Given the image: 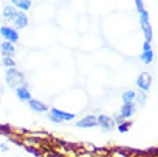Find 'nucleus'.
<instances>
[{
  "mask_svg": "<svg viewBox=\"0 0 158 157\" xmlns=\"http://www.w3.org/2000/svg\"><path fill=\"white\" fill-rule=\"evenodd\" d=\"M136 2V6H138V10L139 13H143L144 11V10H143V0H135Z\"/></svg>",
  "mask_w": 158,
  "mask_h": 157,
  "instance_id": "nucleus-19",
  "label": "nucleus"
},
{
  "mask_svg": "<svg viewBox=\"0 0 158 157\" xmlns=\"http://www.w3.org/2000/svg\"><path fill=\"white\" fill-rule=\"evenodd\" d=\"M11 2L15 4V6L19 7L23 10H28L31 6L30 0H11Z\"/></svg>",
  "mask_w": 158,
  "mask_h": 157,
  "instance_id": "nucleus-12",
  "label": "nucleus"
},
{
  "mask_svg": "<svg viewBox=\"0 0 158 157\" xmlns=\"http://www.w3.org/2000/svg\"><path fill=\"white\" fill-rule=\"evenodd\" d=\"M50 114H52L53 116H55L58 120H60L61 122H62V121H70V120H73V119L76 118V115H74V114L61 111V109H56V108L51 109V113Z\"/></svg>",
  "mask_w": 158,
  "mask_h": 157,
  "instance_id": "nucleus-6",
  "label": "nucleus"
},
{
  "mask_svg": "<svg viewBox=\"0 0 158 157\" xmlns=\"http://www.w3.org/2000/svg\"><path fill=\"white\" fill-rule=\"evenodd\" d=\"M97 123L104 130H112L116 124L115 120L110 118L109 116H106V115H99L97 117Z\"/></svg>",
  "mask_w": 158,
  "mask_h": 157,
  "instance_id": "nucleus-5",
  "label": "nucleus"
},
{
  "mask_svg": "<svg viewBox=\"0 0 158 157\" xmlns=\"http://www.w3.org/2000/svg\"><path fill=\"white\" fill-rule=\"evenodd\" d=\"M49 118L51 119V121H53V122H55V123H60L61 122L60 120H58L57 118H56L55 116H53L52 114H49Z\"/></svg>",
  "mask_w": 158,
  "mask_h": 157,
  "instance_id": "nucleus-21",
  "label": "nucleus"
},
{
  "mask_svg": "<svg viewBox=\"0 0 158 157\" xmlns=\"http://www.w3.org/2000/svg\"><path fill=\"white\" fill-rule=\"evenodd\" d=\"M135 98V92L132 90L126 91V92L123 93L122 95V100H123L124 103H130L132 102V100Z\"/></svg>",
  "mask_w": 158,
  "mask_h": 157,
  "instance_id": "nucleus-13",
  "label": "nucleus"
},
{
  "mask_svg": "<svg viewBox=\"0 0 158 157\" xmlns=\"http://www.w3.org/2000/svg\"><path fill=\"white\" fill-rule=\"evenodd\" d=\"M131 123H128V122H123L121 124H119L118 126V130L120 131L121 133H125L129 130V126H130Z\"/></svg>",
  "mask_w": 158,
  "mask_h": 157,
  "instance_id": "nucleus-17",
  "label": "nucleus"
},
{
  "mask_svg": "<svg viewBox=\"0 0 158 157\" xmlns=\"http://www.w3.org/2000/svg\"><path fill=\"white\" fill-rule=\"evenodd\" d=\"M14 23L16 25V27L22 29L24 27L28 25V18L25 14L22 13V11H18V13L15 14V17L13 18Z\"/></svg>",
  "mask_w": 158,
  "mask_h": 157,
  "instance_id": "nucleus-8",
  "label": "nucleus"
},
{
  "mask_svg": "<svg viewBox=\"0 0 158 157\" xmlns=\"http://www.w3.org/2000/svg\"><path fill=\"white\" fill-rule=\"evenodd\" d=\"M0 49H1L2 55H3L4 57H10L15 53V47L13 46V43H10V41H4V43H2L1 46H0Z\"/></svg>",
  "mask_w": 158,
  "mask_h": 157,
  "instance_id": "nucleus-11",
  "label": "nucleus"
},
{
  "mask_svg": "<svg viewBox=\"0 0 158 157\" xmlns=\"http://www.w3.org/2000/svg\"><path fill=\"white\" fill-rule=\"evenodd\" d=\"M97 117L93 116V115H88L81 120H79L76 123V126L79 128H92V127L97 126Z\"/></svg>",
  "mask_w": 158,
  "mask_h": 157,
  "instance_id": "nucleus-2",
  "label": "nucleus"
},
{
  "mask_svg": "<svg viewBox=\"0 0 158 157\" xmlns=\"http://www.w3.org/2000/svg\"><path fill=\"white\" fill-rule=\"evenodd\" d=\"M152 59H153V52H152L151 50H149V51H145L144 54L142 55V60L144 61L146 64L150 63V62L152 61Z\"/></svg>",
  "mask_w": 158,
  "mask_h": 157,
  "instance_id": "nucleus-15",
  "label": "nucleus"
},
{
  "mask_svg": "<svg viewBox=\"0 0 158 157\" xmlns=\"http://www.w3.org/2000/svg\"><path fill=\"white\" fill-rule=\"evenodd\" d=\"M26 150L29 151V152H32L35 156H38V157L40 156V152L38 150H35L34 148H29V147H27V148H26Z\"/></svg>",
  "mask_w": 158,
  "mask_h": 157,
  "instance_id": "nucleus-18",
  "label": "nucleus"
},
{
  "mask_svg": "<svg viewBox=\"0 0 158 157\" xmlns=\"http://www.w3.org/2000/svg\"><path fill=\"white\" fill-rule=\"evenodd\" d=\"M0 34L3 36L5 39L10 43H16L19 39V34L18 32L15 30V29L10 28V27H6V26H2L0 28Z\"/></svg>",
  "mask_w": 158,
  "mask_h": 157,
  "instance_id": "nucleus-3",
  "label": "nucleus"
},
{
  "mask_svg": "<svg viewBox=\"0 0 158 157\" xmlns=\"http://www.w3.org/2000/svg\"><path fill=\"white\" fill-rule=\"evenodd\" d=\"M28 105L32 111L36 112V113H44V112H48V109H49L47 105H44V102H41L37 99L31 98L30 100H28Z\"/></svg>",
  "mask_w": 158,
  "mask_h": 157,
  "instance_id": "nucleus-7",
  "label": "nucleus"
},
{
  "mask_svg": "<svg viewBox=\"0 0 158 157\" xmlns=\"http://www.w3.org/2000/svg\"><path fill=\"white\" fill-rule=\"evenodd\" d=\"M135 112V105L133 102L124 103L121 108V116L123 118H130Z\"/></svg>",
  "mask_w": 158,
  "mask_h": 157,
  "instance_id": "nucleus-10",
  "label": "nucleus"
},
{
  "mask_svg": "<svg viewBox=\"0 0 158 157\" xmlns=\"http://www.w3.org/2000/svg\"><path fill=\"white\" fill-rule=\"evenodd\" d=\"M16 95L20 100L22 101H28V100L31 99V94L28 91V89L24 86H19L16 89Z\"/></svg>",
  "mask_w": 158,
  "mask_h": 157,
  "instance_id": "nucleus-9",
  "label": "nucleus"
},
{
  "mask_svg": "<svg viewBox=\"0 0 158 157\" xmlns=\"http://www.w3.org/2000/svg\"><path fill=\"white\" fill-rule=\"evenodd\" d=\"M151 84H152V76L150 73H148V72L141 73V76L136 80V85L144 91H148Z\"/></svg>",
  "mask_w": 158,
  "mask_h": 157,
  "instance_id": "nucleus-4",
  "label": "nucleus"
},
{
  "mask_svg": "<svg viewBox=\"0 0 158 157\" xmlns=\"http://www.w3.org/2000/svg\"><path fill=\"white\" fill-rule=\"evenodd\" d=\"M116 122H117L118 124H121V123H123L124 122V118L120 116V117H117V120H116Z\"/></svg>",
  "mask_w": 158,
  "mask_h": 157,
  "instance_id": "nucleus-22",
  "label": "nucleus"
},
{
  "mask_svg": "<svg viewBox=\"0 0 158 157\" xmlns=\"http://www.w3.org/2000/svg\"><path fill=\"white\" fill-rule=\"evenodd\" d=\"M0 149H1L2 151H5V152H6V151H8V147L5 146L4 144H0Z\"/></svg>",
  "mask_w": 158,
  "mask_h": 157,
  "instance_id": "nucleus-23",
  "label": "nucleus"
},
{
  "mask_svg": "<svg viewBox=\"0 0 158 157\" xmlns=\"http://www.w3.org/2000/svg\"><path fill=\"white\" fill-rule=\"evenodd\" d=\"M17 13H18V10L14 6H11V5H7L3 10V16L5 18H7V19H13Z\"/></svg>",
  "mask_w": 158,
  "mask_h": 157,
  "instance_id": "nucleus-14",
  "label": "nucleus"
},
{
  "mask_svg": "<svg viewBox=\"0 0 158 157\" xmlns=\"http://www.w3.org/2000/svg\"><path fill=\"white\" fill-rule=\"evenodd\" d=\"M5 76H6V83L10 88L17 87L18 85H20L21 83L24 82V80H25V76H24L23 73L18 72L14 67H11V68L6 70Z\"/></svg>",
  "mask_w": 158,
  "mask_h": 157,
  "instance_id": "nucleus-1",
  "label": "nucleus"
},
{
  "mask_svg": "<svg viewBox=\"0 0 158 157\" xmlns=\"http://www.w3.org/2000/svg\"><path fill=\"white\" fill-rule=\"evenodd\" d=\"M144 157H151V156H144Z\"/></svg>",
  "mask_w": 158,
  "mask_h": 157,
  "instance_id": "nucleus-24",
  "label": "nucleus"
},
{
  "mask_svg": "<svg viewBox=\"0 0 158 157\" xmlns=\"http://www.w3.org/2000/svg\"><path fill=\"white\" fill-rule=\"evenodd\" d=\"M148 152H153V153H151L150 155H151V157L152 156H158V149H156V148H152V149H150L148 151Z\"/></svg>",
  "mask_w": 158,
  "mask_h": 157,
  "instance_id": "nucleus-20",
  "label": "nucleus"
},
{
  "mask_svg": "<svg viewBox=\"0 0 158 157\" xmlns=\"http://www.w3.org/2000/svg\"><path fill=\"white\" fill-rule=\"evenodd\" d=\"M2 62H3V65L6 67H15V65H16V63H15V61L13 60V58L11 57H4L3 60H2Z\"/></svg>",
  "mask_w": 158,
  "mask_h": 157,
  "instance_id": "nucleus-16",
  "label": "nucleus"
}]
</instances>
